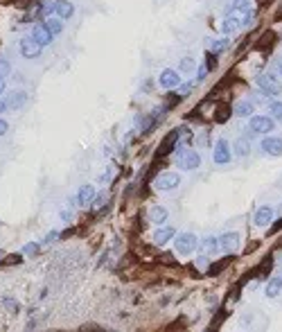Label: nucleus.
Returning <instances> with one entry per match:
<instances>
[{
  "label": "nucleus",
  "instance_id": "1",
  "mask_svg": "<svg viewBox=\"0 0 282 332\" xmlns=\"http://www.w3.org/2000/svg\"><path fill=\"white\" fill-rule=\"evenodd\" d=\"M201 165V156L197 154L194 149H176V167L178 170H197Z\"/></svg>",
  "mask_w": 282,
  "mask_h": 332
},
{
  "label": "nucleus",
  "instance_id": "2",
  "mask_svg": "<svg viewBox=\"0 0 282 332\" xmlns=\"http://www.w3.org/2000/svg\"><path fill=\"white\" fill-rule=\"evenodd\" d=\"M255 81H257V88L269 97H276V95L282 93V84L278 81L276 75H271V73H262V75H257Z\"/></svg>",
  "mask_w": 282,
  "mask_h": 332
},
{
  "label": "nucleus",
  "instance_id": "3",
  "mask_svg": "<svg viewBox=\"0 0 282 332\" xmlns=\"http://www.w3.org/2000/svg\"><path fill=\"white\" fill-rule=\"evenodd\" d=\"M273 129H276V120L273 118H269V115H250V120H248V134L250 136L253 134L266 136V134H271Z\"/></svg>",
  "mask_w": 282,
  "mask_h": 332
},
{
  "label": "nucleus",
  "instance_id": "4",
  "mask_svg": "<svg viewBox=\"0 0 282 332\" xmlns=\"http://www.w3.org/2000/svg\"><path fill=\"white\" fill-rule=\"evenodd\" d=\"M197 247H199V237L194 233H181L174 240V251L178 256H190V253L197 251Z\"/></svg>",
  "mask_w": 282,
  "mask_h": 332
},
{
  "label": "nucleus",
  "instance_id": "5",
  "mask_svg": "<svg viewBox=\"0 0 282 332\" xmlns=\"http://www.w3.org/2000/svg\"><path fill=\"white\" fill-rule=\"evenodd\" d=\"M178 183H181V174H176V172H165V174L156 177L154 187L158 190V192H167V190L178 187Z\"/></svg>",
  "mask_w": 282,
  "mask_h": 332
},
{
  "label": "nucleus",
  "instance_id": "6",
  "mask_svg": "<svg viewBox=\"0 0 282 332\" xmlns=\"http://www.w3.org/2000/svg\"><path fill=\"white\" fill-rule=\"evenodd\" d=\"M230 158H233V154H230L228 140L219 138V140H217V145H214V149H212V161L217 163V165H228Z\"/></svg>",
  "mask_w": 282,
  "mask_h": 332
},
{
  "label": "nucleus",
  "instance_id": "7",
  "mask_svg": "<svg viewBox=\"0 0 282 332\" xmlns=\"http://www.w3.org/2000/svg\"><path fill=\"white\" fill-rule=\"evenodd\" d=\"M50 11H52L54 16L61 18V21H68V18L75 16V5L70 0H54L52 5H50Z\"/></svg>",
  "mask_w": 282,
  "mask_h": 332
},
{
  "label": "nucleus",
  "instance_id": "8",
  "mask_svg": "<svg viewBox=\"0 0 282 332\" xmlns=\"http://www.w3.org/2000/svg\"><path fill=\"white\" fill-rule=\"evenodd\" d=\"M260 147L269 156H282V138H278V136H264L260 140Z\"/></svg>",
  "mask_w": 282,
  "mask_h": 332
},
{
  "label": "nucleus",
  "instance_id": "9",
  "mask_svg": "<svg viewBox=\"0 0 282 332\" xmlns=\"http://www.w3.org/2000/svg\"><path fill=\"white\" fill-rule=\"evenodd\" d=\"M41 50L43 48L34 41L32 37H25L21 41V54L25 57V59H36V57H41Z\"/></svg>",
  "mask_w": 282,
  "mask_h": 332
},
{
  "label": "nucleus",
  "instance_id": "10",
  "mask_svg": "<svg viewBox=\"0 0 282 332\" xmlns=\"http://www.w3.org/2000/svg\"><path fill=\"white\" fill-rule=\"evenodd\" d=\"M219 249L226 253H233L240 249V233H224V235L219 237Z\"/></svg>",
  "mask_w": 282,
  "mask_h": 332
},
{
  "label": "nucleus",
  "instance_id": "11",
  "mask_svg": "<svg viewBox=\"0 0 282 332\" xmlns=\"http://www.w3.org/2000/svg\"><path fill=\"white\" fill-rule=\"evenodd\" d=\"M178 81H181V75H178V70H172V68H165L163 73L158 75V84L163 86V88H176L178 86Z\"/></svg>",
  "mask_w": 282,
  "mask_h": 332
},
{
  "label": "nucleus",
  "instance_id": "12",
  "mask_svg": "<svg viewBox=\"0 0 282 332\" xmlns=\"http://www.w3.org/2000/svg\"><path fill=\"white\" fill-rule=\"evenodd\" d=\"M174 233L176 230L172 228V226H158V228L154 230L151 240H154V244H158V247H165L170 240H174Z\"/></svg>",
  "mask_w": 282,
  "mask_h": 332
},
{
  "label": "nucleus",
  "instance_id": "13",
  "mask_svg": "<svg viewBox=\"0 0 282 332\" xmlns=\"http://www.w3.org/2000/svg\"><path fill=\"white\" fill-rule=\"evenodd\" d=\"M273 215H276V210H273L271 206H262L255 213V220L253 221H255V226H260V228H266V226H271Z\"/></svg>",
  "mask_w": 282,
  "mask_h": 332
},
{
  "label": "nucleus",
  "instance_id": "14",
  "mask_svg": "<svg viewBox=\"0 0 282 332\" xmlns=\"http://www.w3.org/2000/svg\"><path fill=\"white\" fill-rule=\"evenodd\" d=\"M32 38L38 43V45H41V48H45V45H50V43H52L54 37L48 32V30H45V25L41 23V25H36V27L32 30Z\"/></svg>",
  "mask_w": 282,
  "mask_h": 332
},
{
  "label": "nucleus",
  "instance_id": "15",
  "mask_svg": "<svg viewBox=\"0 0 282 332\" xmlns=\"http://www.w3.org/2000/svg\"><path fill=\"white\" fill-rule=\"evenodd\" d=\"M253 111H255V102H253V100H242V102H237L233 109V113L240 115V118H250Z\"/></svg>",
  "mask_w": 282,
  "mask_h": 332
},
{
  "label": "nucleus",
  "instance_id": "16",
  "mask_svg": "<svg viewBox=\"0 0 282 332\" xmlns=\"http://www.w3.org/2000/svg\"><path fill=\"white\" fill-rule=\"evenodd\" d=\"M95 197H97V194H95V187H93V185H81L79 192H77V204L86 208V206L91 204Z\"/></svg>",
  "mask_w": 282,
  "mask_h": 332
},
{
  "label": "nucleus",
  "instance_id": "17",
  "mask_svg": "<svg viewBox=\"0 0 282 332\" xmlns=\"http://www.w3.org/2000/svg\"><path fill=\"white\" fill-rule=\"evenodd\" d=\"M43 25H45V30H48L52 37H59V34L64 32V21L59 16H48L45 21H43Z\"/></svg>",
  "mask_w": 282,
  "mask_h": 332
},
{
  "label": "nucleus",
  "instance_id": "18",
  "mask_svg": "<svg viewBox=\"0 0 282 332\" xmlns=\"http://www.w3.org/2000/svg\"><path fill=\"white\" fill-rule=\"evenodd\" d=\"M167 217H170V213H167V208H163V206H154V208L149 210V220L154 221L156 226L160 224H165Z\"/></svg>",
  "mask_w": 282,
  "mask_h": 332
},
{
  "label": "nucleus",
  "instance_id": "19",
  "mask_svg": "<svg viewBox=\"0 0 282 332\" xmlns=\"http://www.w3.org/2000/svg\"><path fill=\"white\" fill-rule=\"evenodd\" d=\"M280 292H282V278H280V276H276V278H271L269 283H266L264 294L269 296V298H276Z\"/></svg>",
  "mask_w": 282,
  "mask_h": 332
},
{
  "label": "nucleus",
  "instance_id": "20",
  "mask_svg": "<svg viewBox=\"0 0 282 332\" xmlns=\"http://www.w3.org/2000/svg\"><path fill=\"white\" fill-rule=\"evenodd\" d=\"M240 27H242V21H240L237 16H226L224 25H221V32L228 34V37H230V34H235L237 30H240Z\"/></svg>",
  "mask_w": 282,
  "mask_h": 332
},
{
  "label": "nucleus",
  "instance_id": "21",
  "mask_svg": "<svg viewBox=\"0 0 282 332\" xmlns=\"http://www.w3.org/2000/svg\"><path fill=\"white\" fill-rule=\"evenodd\" d=\"M217 249H219V237H214V235L206 237V240L201 242V251L208 253V256H210V253H214Z\"/></svg>",
  "mask_w": 282,
  "mask_h": 332
},
{
  "label": "nucleus",
  "instance_id": "22",
  "mask_svg": "<svg viewBox=\"0 0 282 332\" xmlns=\"http://www.w3.org/2000/svg\"><path fill=\"white\" fill-rule=\"evenodd\" d=\"M25 102H27V95L23 91H18V93H14V95L7 100V107H9V109H21Z\"/></svg>",
  "mask_w": 282,
  "mask_h": 332
},
{
  "label": "nucleus",
  "instance_id": "23",
  "mask_svg": "<svg viewBox=\"0 0 282 332\" xmlns=\"http://www.w3.org/2000/svg\"><path fill=\"white\" fill-rule=\"evenodd\" d=\"M246 9H250V0H233L226 7V14H230V11H246Z\"/></svg>",
  "mask_w": 282,
  "mask_h": 332
},
{
  "label": "nucleus",
  "instance_id": "24",
  "mask_svg": "<svg viewBox=\"0 0 282 332\" xmlns=\"http://www.w3.org/2000/svg\"><path fill=\"white\" fill-rule=\"evenodd\" d=\"M235 151H237V156H248L250 154V143L244 138H240L237 143H235Z\"/></svg>",
  "mask_w": 282,
  "mask_h": 332
},
{
  "label": "nucleus",
  "instance_id": "25",
  "mask_svg": "<svg viewBox=\"0 0 282 332\" xmlns=\"http://www.w3.org/2000/svg\"><path fill=\"white\" fill-rule=\"evenodd\" d=\"M226 48H228V38H217V41H210V52H212V54L224 52Z\"/></svg>",
  "mask_w": 282,
  "mask_h": 332
},
{
  "label": "nucleus",
  "instance_id": "26",
  "mask_svg": "<svg viewBox=\"0 0 282 332\" xmlns=\"http://www.w3.org/2000/svg\"><path fill=\"white\" fill-rule=\"evenodd\" d=\"M230 113H233V109H230V107H226V104H221V107H217V113H214V120H217V122H226Z\"/></svg>",
  "mask_w": 282,
  "mask_h": 332
},
{
  "label": "nucleus",
  "instance_id": "27",
  "mask_svg": "<svg viewBox=\"0 0 282 332\" xmlns=\"http://www.w3.org/2000/svg\"><path fill=\"white\" fill-rule=\"evenodd\" d=\"M230 262V258H224L221 262H217V264H210V269H208V276H217V273H221L224 271V267Z\"/></svg>",
  "mask_w": 282,
  "mask_h": 332
},
{
  "label": "nucleus",
  "instance_id": "28",
  "mask_svg": "<svg viewBox=\"0 0 282 332\" xmlns=\"http://www.w3.org/2000/svg\"><path fill=\"white\" fill-rule=\"evenodd\" d=\"M269 111H271L273 120H280L282 122V102H269Z\"/></svg>",
  "mask_w": 282,
  "mask_h": 332
},
{
  "label": "nucleus",
  "instance_id": "29",
  "mask_svg": "<svg viewBox=\"0 0 282 332\" xmlns=\"http://www.w3.org/2000/svg\"><path fill=\"white\" fill-rule=\"evenodd\" d=\"M38 249H41V244H38V242H30V244H25V247H23V251H25V256H36Z\"/></svg>",
  "mask_w": 282,
  "mask_h": 332
},
{
  "label": "nucleus",
  "instance_id": "30",
  "mask_svg": "<svg viewBox=\"0 0 282 332\" xmlns=\"http://www.w3.org/2000/svg\"><path fill=\"white\" fill-rule=\"evenodd\" d=\"M178 70H181V73H192V70H197V64H194L192 59H183L181 66H178Z\"/></svg>",
  "mask_w": 282,
  "mask_h": 332
},
{
  "label": "nucleus",
  "instance_id": "31",
  "mask_svg": "<svg viewBox=\"0 0 282 332\" xmlns=\"http://www.w3.org/2000/svg\"><path fill=\"white\" fill-rule=\"evenodd\" d=\"M253 23H255V11L246 9V11H244V18H242V25H244V27H250Z\"/></svg>",
  "mask_w": 282,
  "mask_h": 332
},
{
  "label": "nucleus",
  "instance_id": "32",
  "mask_svg": "<svg viewBox=\"0 0 282 332\" xmlns=\"http://www.w3.org/2000/svg\"><path fill=\"white\" fill-rule=\"evenodd\" d=\"M9 73H11V64L7 59H0V79H5Z\"/></svg>",
  "mask_w": 282,
  "mask_h": 332
},
{
  "label": "nucleus",
  "instance_id": "33",
  "mask_svg": "<svg viewBox=\"0 0 282 332\" xmlns=\"http://www.w3.org/2000/svg\"><path fill=\"white\" fill-rule=\"evenodd\" d=\"M2 303H5V307L9 312H18V310H21V307H18V300H14V298H7V296H5V298H2Z\"/></svg>",
  "mask_w": 282,
  "mask_h": 332
},
{
  "label": "nucleus",
  "instance_id": "34",
  "mask_svg": "<svg viewBox=\"0 0 282 332\" xmlns=\"http://www.w3.org/2000/svg\"><path fill=\"white\" fill-rule=\"evenodd\" d=\"M59 237H61V235H59V230H50V233L45 235V240H43V242H45V244H52V242H57Z\"/></svg>",
  "mask_w": 282,
  "mask_h": 332
},
{
  "label": "nucleus",
  "instance_id": "35",
  "mask_svg": "<svg viewBox=\"0 0 282 332\" xmlns=\"http://www.w3.org/2000/svg\"><path fill=\"white\" fill-rule=\"evenodd\" d=\"M206 68L210 70V68H217V57H214L212 52H208V64H206Z\"/></svg>",
  "mask_w": 282,
  "mask_h": 332
},
{
  "label": "nucleus",
  "instance_id": "36",
  "mask_svg": "<svg viewBox=\"0 0 282 332\" xmlns=\"http://www.w3.org/2000/svg\"><path fill=\"white\" fill-rule=\"evenodd\" d=\"M192 88H194V81H187V84H181V95H187V93H192Z\"/></svg>",
  "mask_w": 282,
  "mask_h": 332
},
{
  "label": "nucleus",
  "instance_id": "37",
  "mask_svg": "<svg viewBox=\"0 0 282 332\" xmlns=\"http://www.w3.org/2000/svg\"><path fill=\"white\" fill-rule=\"evenodd\" d=\"M7 131H9V122H7V120H2V118H0V136H5Z\"/></svg>",
  "mask_w": 282,
  "mask_h": 332
},
{
  "label": "nucleus",
  "instance_id": "38",
  "mask_svg": "<svg viewBox=\"0 0 282 332\" xmlns=\"http://www.w3.org/2000/svg\"><path fill=\"white\" fill-rule=\"evenodd\" d=\"M93 201H95V208H100V206L106 201V194H97V199H93Z\"/></svg>",
  "mask_w": 282,
  "mask_h": 332
},
{
  "label": "nucleus",
  "instance_id": "39",
  "mask_svg": "<svg viewBox=\"0 0 282 332\" xmlns=\"http://www.w3.org/2000/svg\"><path fill=\"white\" fill-rule=\"evenodd\" d=\"M108 177H111L108 172H102V174H100V179H97V181H100L102 185H104V183H108V181H111V179H108Z\"/></svg>",
  "mask_w": 282,
  "mask_h": 332
},
{
  "label": "nucleus",
  "instance_id": "40",
  "mask_svg": "<svg viewBox=\"0 0 282 332\" xmlns=\"http://www.w3.org/2000/svg\"><path fill=\"white\" fill-rule=\"evenodd\" d=\"M61 220H64V221H72V213H70V210H61Z\"/></svg>",
  "mask_w": 282,
  "mask_h": 332
},
{
  "label": "nucleus",
  "instance_id": "41",
  "mask_svg": "<svg viewBox=\"0 0 282 332\" xmlns=\"http://www.w3.org/2000/svg\"><path fill=\"white\" fill-rule=\"evenodd\" d=\"M194 264H197V267H208V258H197V260H194Z\"/></svg>",
  "mask_w": 282,
  "mask_h": 332
},
{
  "label": "nucleus",
  "instance_id": "42",
  "mask_svg": "<svg viewBox=\"0 0 282 332\" xmlns=\"http://www.w3.org/2000/svg\"><path fill=\"white\" fill-rule=\"evenodd\" d=\"M16 262H21V258H18V256H11V258H7V260H5V264H16Z\"/></svg>",
  "mask_w": 282,
  "mask_h": 332
},
{
  "label": "nucleus",
  "instance_id": "43",
  "mask_svg": "<svg viewBox=\"0 0 282 332\" xmlns=\"http://www.w3.org/2000/svg\"><path fill=\"white\" fill-rule=\"evenodd\" d=\"M7 109H9V107H7V102L2 100V97H0V115H2V113H5Z\"/></svg>",
  "mask_w": 282,
  "mask_h": 332
},
{
  "label": "nucleus",
  "instance_id": "44",
  "mask_svg": "<svg viewBox=\"0 0 282 332\" xmlns=\"http://www.w3.org/2000/svg\"><path fill=\"white\" fill-rule=\"evenodd\" d=\"M280 228H282V220L273 224V228H271V235H273V233H278V230H280Z\"/></svg>",
  "mask_w": 282,
  "mask_h": 332
},
{
  "label": "nucleus",
  "instance_id": "45",
  "mask_svg": "<svg viewBox=\"0 0 282 332\" xmlns=\"http://www.w3.org/2000/svg\"><path fill=\"white\" fill-rule=\"evenodd\" d=\"M5 88H7V86H5V79H0V97H2V93H5Z\"/></svg>",
  "mask_w": 282,
  "mask_h": 332
},
{
  "label": "nucleus",
  "instance_id": "46",
  "mask_svg": "<svg viewBox=\"0 0 282 332\" xmlns=\"http://www.w3.org/2000/svg\"><path fill=\"white\" fill-rule=\"evenodd\" d=\"M276 68H278V73H280V75H282V59L276 64Z\"/></svg>",
  "mask_w": 282,
  "mask_h": 332
},
{
  "label": "nucleus",
  "instance_id": "47",
  "mask_svg": "<svg viewBox=\"0 0 282 332\" xmlns=\"http://www.w3.org/2000/svg\"><path fill=\"white\" fill-rule=\"evenodd\" d=\"M280 278H282V276H280Z\"/></svg>",
  "mask_w": 282,
  "mask_h": 332
}]
</instances>
